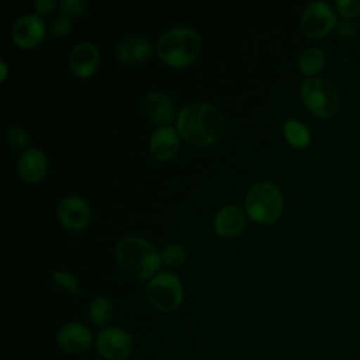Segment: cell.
<instances>
[{"label": "cell", "mask_w": 360, "mask_h": 360, "mask_svg": "<svg viewBox=\"0 0 360 360\" xmlns=\"http://www.w3.org/2000/svg\"><path fill=\"white\" fill-rule=\"evenodd\" d=\"M301 97L309 111L321 118L333 115L339 107L338 91L325 79H307L301 86Z\"/></svg>", "instance_id": "cell-5"}, {"label": "cell", "mask_w": 360, "mask_h": 360, "mask_svg": "<svg viewBox=\"0 0 360 360\" xmlns=\"http://www.w3.org/2000/svg\"><path fill=\"white\" fill-rule=\"evenodd\" d=\"M245 205L252 219L270 224L274 222L283 211V197L273 183L259 181L249 190Z\"/></svg>", "instance_id": "cell-4"}, {"label": "cell", "mask_w": 360, "mask_h": 360, "mask_svg": "<svg viewBox=\"0 0 360 360\" xmlns=\"http://www.w3.org/2000/svg\"><path fill=\"white\" fill-rule=\"evenodd\" d=\"M96 349L105 360H125L132 353L134 342L127 330L107 326L97 335Z\"/></svg>", "instance_id": "cell-7"}, {"label": "cell", "mask_w": 360, "mask_h": 360, "mask_svg": "<svg viewBox=\"0 0 360 360\" xmlns=\"http://www.w3.org/2000/svg\"><path fill=\"white\" fill-rule=\"evenodd\" d=\"M143 111L152 122L166 124L173 120L176 108L170 97L152 91L143 100Z\"/></svg>", "instance_id": "cell-13"}, {"label": "cell", "mask_w": 360, "mask_h": 360, "mask_svg": "<svg viewBox=\"0 0 360 360\" xmlns=\"http://www.w3.org/2000/svg\"><path fill=\"white\" fill-rule=\"evenodd\" d=\"M58 214L63 226L77 231L86 226L90 218V208L82 197L69 195L60 201Z\"/></svg>", "instance_id": "cell-11"}, {"label": "cell", "mask_w": 360, "mask_h": 360, "mask_svg": "<svg viewBox=\"0 0 360 360\" xmlns=\"http://www.w3.org/2000/svg\"><path fill=\"white\" fill-rule=\"evenodd\" d=\"M160 257L166 266L176 267L184 262L186 252L180 245H169L163 249V252L160 253Z\"/></svg>", "instance_id": "cell-21"}, {"label": "cell", "mask_w": 360, "mask_h": 360, "mask_svg": "<svg viewBox=\"0 0 360 360\" xmlns=\"http://www.w3.org/2000/svg\"><path fill=\"white\" fill-rule=\"evenodd\" d=\"M336 32L343 38H353L356 35V25L352 21H340L336 24Z\"/></svg>", "instance_id": "cell-27"}, {"label": "cell", "mask_w": 360, "mask_h": 360, "mask_svg": "<svg viewBox=\"0 0 360 360\" xmlns=\"http://www.w3.org/2000/svg\"><path fill=\"white\" fill-rule=\"evenodd\" d=\"M100 55L97 48L90 42L77 44L70 52L69 63L75 75L80 77H87L93 75L98 66Z\"/></svg>", "instance_id": "cell-12"}, {"label": "cell", "mask_w": 360, "mask_h": 360, "mask_svg": "<svg viewBox=\"0 0 360 360\" xmlns=\"http://www.w3.org/2000/svg\"><path fill=\"white\" fill-rule=\"evenodd\" d=\"M245 226V214L235 205L224 207L214 218L215 231L225 238L238 235Z\"/></svg>", "instance_id": "cell-17"}, {"label": "cell", "mask_w": 360, "mask_h": 360, "mask_svg": "<svg viewBox=\"0 0 360 360\" xmlns=\"http://www.w3.org/2000/svg\"><path fill=\"white\" fill-rule=\"evenodd\" d=\"M52 278H53V281L56 283V285H59L60 288L68 290V291H72V292L76 294V295H80V294H82L80 290L77 288V283H76L75 277H73L70 273L63 271V270H58V271H55V273L52 274Z\"/></svg>", "instance_id": "cell-22"}, {"label": "cell", "mask_w": 360, "mask_h": 360, "mask_svg": "<svg viewBox=\"0 0 360 360\" xmlns=\"http://www.w3.org/2000/svg\"><path fill=\"white\" fill-rule=\"evenodd\" d=\"M201 49V39L191 28H173L163 32L158 41V55L172 66L183 68L191 63Z\"/></svg>", "instance_id": "cell-3"}, {"label": "cell", "mask_w": 360, "mask_h": 360, "mask_svg": "<svg viewBox=\"0 0 360 360\" xmlns=\"http://www.w3.org/2000/svg\"><path fill=\"white\" fill-rule=\"evenodd\" d=\"M56 343L68 354H80L91 346L93 335L86 325L70 322L58 330Z\"/></svg>", "instance_id": "cell-9"}, {"label": "cell", "mask_w": 360, "mask_h": 360, "mask_svg": "<svg viewBox=\"0 0 360 360\" xmlns=\"http://www.w3.org/2000/svg\"><path fill=\"white\" fill-rule=\"evenodd\" d=\"M7 142L14 149H22L28 143V135H27L25 129L20 128L17 125H11L7 129Z\"/></svg>", "instance_id": "cell-23"}, {"label": "cell", "mask_w": 360, "mask_h": 360, "mask_svg": "<svg viewBox=\"0 0 360 360\" xmlns=\"http://www.w3.org/2000/svg\"><path fill=\"white\" fill-rule=\"evenodd\" d=\"M150 304L163 312L177 309L183 301V288L179 278L167 271L158 273L146 285Z\"/></svg>", "instance_id": "cell-6"}, {"label": "cell", "mask_w": 360, "mask_h": 360, "mask_svg": "<svg viewBox=\"0 0 360 360\" xmlns=\"http://www.w3.org/2000/svg\"><path fill=\"white\" fill-rule=\"evenodd\" d=\"M335 6L338 11L346 18L356 17L360 13V0H338Z\"/></svg>", "instance_id": "cell-26"}, {"label": "cell", "mask_w": 360, "mask_h": 360, "mask_svg": "<svg viewBox=\"0 0 360 360\" xmlns=\"http://www.w3.org/2000/svg\"><path fill=\"white\" fill-rule=\"evenodd\" d=\"M48 162L45 155L38 149H27L22 152L18 160V172L28 183L39 181L46 173Z\"/></svg>", "instance_id": "cell-15"}, {"label": "cell", "mask_w": 360, "mask_h": 360, "mask_svg": "<svg viewBox=\"0 0 360 360\" xmlns=\"http://www.w3.org/2000/svg\"><path fill=\"white\" fill-rule=\"evenodd\" d=\"M55 6H56V1H53V0H38V1H35V10L41 14H48L49 11L53 10Z\"/></svg>", "instance_id": "cell-28"}, {"label": "cell", "mask_w": 360, "mask_h": 360, "mask_svg": "<svg viewBox=\"0 0 360 360\" xmlns=\"http://www.w3.org/2000/svg\"><path fill=\"white\" fill-rule=\"evenodd\" d=\"M11 37L21 48L37 46L45 37V24L42 18L35 14L22 15L13 24Z\"/></svg>", "instance_id": "cell-10"}, {"label": "cell", "mask_w": 360, "mask_h": 360, "mask_svg": "<svg viewBox=\"0 0 360 360\" xmlns=\"http://www.w3.org/2000/svg\"><path fill=\"white\" fill-rule=\"evenodd\" d=\"M149 149L155 159L167 160L174 156L179 149V136L170 127L158 128L149 141Z\"/></svg>", "instance_id": "cell-14"}, {"label": "cell", "mask_w": 360, "mask_h": 360, "mask_svg": "<svg viewBox=\"0 0 360 360\" xmlns=\"http://www.w3.org/2000/svg\"><path fill=\"white\" fill-rule=\"evenodd\" d=\"M336 25L332 7L323 1L309 3L301 15V27L307 37L322 38Z\"/></svg>", "instance_id": "cell-8"}, {"label": "cell", "mask_w": 360, "mask_h": 360, "mask_svg": "<svg viewBox=\"0 0 360 360\" xmlns=\"http://www.w3.org/2000/svg\"><path fill=\"white\" fill-rule=\"evenodd\" d=\"M117 260L121 270L136 280H145L152 276L162 263L160 253L139 236H125L120 240Z\"/></svg>", "instance_id": "cell-2"}, {"label": "cell", "mask_w": 360, "mask_h": 360, "mask_svg": "<svg viewBox=\"0 0 360 360\" xmlns=\"http://www.w3.org/2000/svg\"><path fill=\"white\" fill-rule=\"evenodd\" d=\"M177 129L187 142L195 146H205L221 136L224 118L214 105L193 103L179 112Z\"/></svg>", "instance_id": "cell-1"}, {"label": "cell", "mask_w": 360, "mask_h": 360, "mask_svg": "<svg viewBox=\"0 0 360 360\" xmlns=\"http://www.w3.org/2000/svg\"><path fill=\"white\" fill-rule=\"evenodd\" d=\"M152 45L143 37H128L122 38L115 45V55L120 60L127 63H134L143 60L150 55Z\"/></svg>", "instance_id": "cell-16"}, {"label": "cell", "mask_w": 360, "mask_h": 360, "mask_svg": "<svg viewBox=\"0 0 360 360\" xmlns=\"http://www.w3.org/2000/svg\"><path fill=\"white\" fill-rule=\"evenodd\" d=\"M284 135L287 141L295 148H305L311 141L308 128L295 120H290L284 124Z\"/></svg>", "instance_id": "cell-20"}, {"label": "cell", "mask_w": 360, "mask_h": 360, "mask_svg": "<svg viewBox=\"0 0 360 360\" xmlns=\"http://www.w3.org/2000/svg\"><path fill=\"white\" fill-rule=\"evenodd\" d=\"M91 321L98 328H107V323L112 318V304L105 297H97L89 308Z\"/></svg>", "instance_id": "cell-18"}, {"label": "cell", "mask_w": 360, "mask_h": 360, "mask_svg": "<svg viewBox=\"0 0 360 360\" xmlns=\"http://www.w3.org/2000/svg\"><path fill=\"white\" fill-rule=\"evenodd\" d=\"M325 65V55L319 48H308L300 58V69L304 75L312 76Z\"/></svg>", "instance_id": "cell-19"}, {"label": "cell", "mask_w": 360, "mask_h": 360, "mask_svg": "<svg viewBox=\"0 0 360 360\" xmlns=\"http://www.w3.org/2000/svg\"><path fill=\"white\" fill-rule=\"evenodd\" d=\"M89 3L86 0H62L60 8L69 15H82L87 10Z\"/></svg>", "instance_id": "cell-25"}, {"label": "cell", "mask_w": 360, "mask_h": 360, "mask_svg": "<svg viewBox=\"0 0 360 360\" xmlns=\"http://www.w3.org/2000/svg\"><path fill=\"white\" fill-rule=\"evenodd\" d=\"M51 27V31L58 35V37H62V35H66L70 32L72 30V18L69 14L66 13H62L60 15H58L56 18H53L49 24Z\"/></svg>", "instance_id": "cell-24"}]
</instances>
